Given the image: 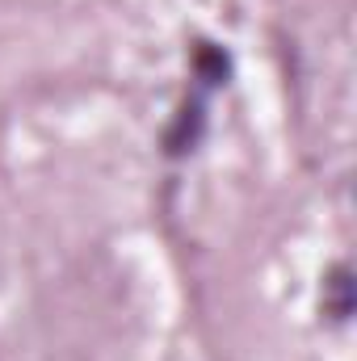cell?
<instances>
[{
	"mask_svg": "<svg viewBox=\"0 0 357 361\" xmlns=\"http://www.w3.org/2000/svg\"><path fill=\"white\" fill-rule=\"evenodd\" d=\"M193 68H198V80L206 85V89H219V85H227V55L219 51V47H210V42H202L198 47V55H193Z\"/></svg>",
	"mask_w": 357,
	"mask_h": 361,
	"instance_id": "cell-1",
	"label": "cell"
},
{
	"mask_svg": "<svg viewBox=\"0 0 357 361\" xmlns=\"http://www.w3.org/2000/svg\"><path fill=\"white\" fill-rule=\"evenodd\" d=\"M328 290L337 294V298H332V307H328V311H332V319H345V315H349V269H345V265L332 273Z\"/></svg>",
	"mask_w": 357,
	"mask_h": 361,
	"instance_id": "cell-2",
	"label": "cell"
}]
</instances>
